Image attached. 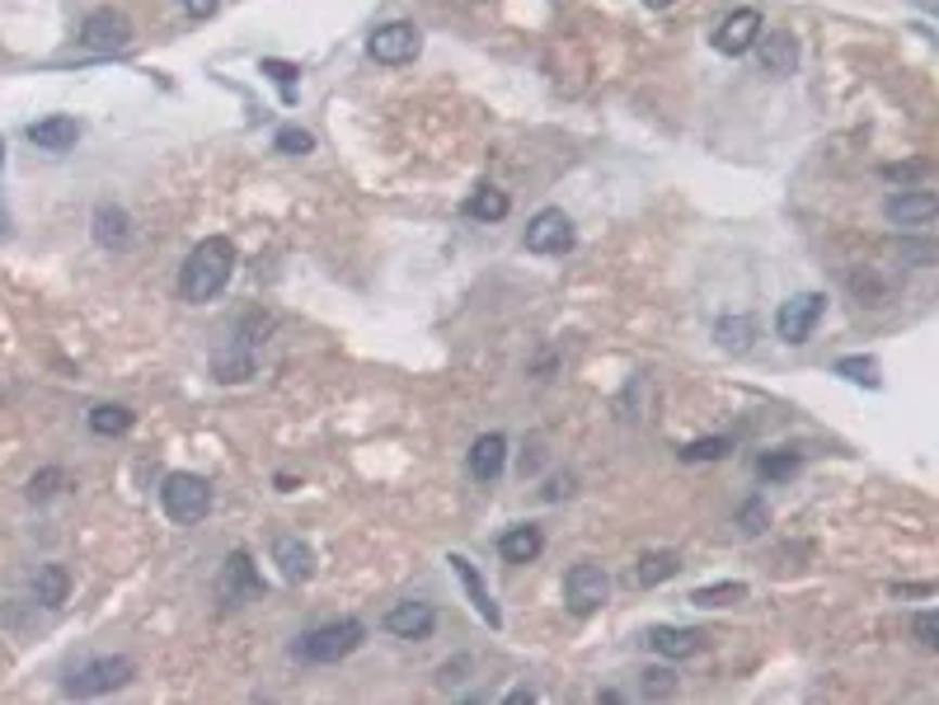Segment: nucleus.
<instances>
[{"label":"nucleus","instance_id":"1","mask_svg":"<svg viewBox=\"0 0 939 705\" xmlns=\"http://www.w3.org/2000/svg\"><path fill=\"white\" fill-rule=\"evenodd\" d=\"M235 273V245L226 235H207L189 249V259L179 268V296L189 306H207Z\"/></svg>","mask_w":939,"mask_h":705},{"label":"nucleus","instance_id":"2","mask_svg":"<svg viewBox=\"0 0 939 705\" xmlns=\"http://www.w3.org/2000/svg\"><path fill=\"white\" fill-rule=\"evenodd\" d=\"M160 503H165V517L179 522V527H193L211 513V485L203 475H189V471H175L165 475L160 485Z\"/></svg>","mask_w":939,"mask_h":705},{"label":"nucleus","instance_id":"3","mask_svg":"<svg viewBox=\"0 0 939 705\" xmlns=\"http://www.w3.org/2000/svg\"><path fill=\"white\" fill-rule=\"evenodd\" d=\"M362 640H366V626H362V620H352V616H344V620H330V626L310 630L306 640L296 644V658H306V663H338V658H348Z\"/></svg>","mask_w":939,"mask_h":705},{"label":"nucleus","instance_id":"4","mask_svg":"<svg viewBox=\"0 0 939 705\" xmlns=\"http://www.w3.org/2000/svg\"><path fill=\"white\" fill-rule=\"evenodd\" d=\"M137 677V663L127 658V654H108V658H94V663H85V668L70 677L66 682V696H104V691H118V687H127Z\"/></svg>","mask_w":939,"mask_h":705},{"label":"nucleus","instance_id":"5","mask_svg":"<svg viewBox=\"0 0 939 705\" xmlns=\"http://www.w3.org/2000/svg\"><path fill=\"white\" fill-rule=\"evenodd\" d=\"M822 310H827V296L822 292L789 296V302L775 310V334L785 338V344H808L813 330H818V320H822Z\"/></svg>","mask_w":939,"mask_h":705},{"label":"nucleus","instance_id":"6","mask_svg":"<svg viewBox=\"0 0 939 705\" xmlns=\"http://www.w3.org/2000/svg\"><path fill=\"white\" fill-rule=\"evenodd\" d=\"M606 598H610V574L602 564H574L564 574V602L574 616H592Z\"/></svg>","mask_w":939,"mask_h":705},{"label":"nucleus","instance_id":"7","mask_svg":"<svg viewBox=\"0 0 939 705\" xmlns=\"http://www.w3.org/2000/svg\"><path fill=\"white\" fill-rule=\"evenodd\" d=\"M366 52H372L381 66H404V62H414V56L423 52V34L409 20H390V24H381L372 34Z\"/></svg>","mask_w":939,"mask_h":705},{"label":"nucleus","instance_id":"8","mask_svg":"<svg viewBox=\"0 0 939 705\" xmlns=\"http://www.w3.org/2000/svg\"><path fill=\"white\" fill-rule=\"evenodd\" d=\"M526 249L531 254H568L574 249V221L564 217L559 207H545V211H536L531 221H526Z\"/></svg>","mask_w":939,"mask_h":705},{"label":"nucleus","instance_id":"9","mask_svg":"<svg viewBox=\"0 0 939 705\" xmlns=\"http://www.w3.org/2000/svg\"><path fill=\"white\" fill-rule=\"evenodd\" d=\"M80 42L94 52H123L127 42H132V24H127V14H118V10H94L90 20L80 24Z\"/></svg>","mask_w":939,"mask_h":705},{"label":"nucleus","instance_id":"10","mask_svg":"<svg viewBox=\"0 0 939 705\" xmlns=\"http://www.w3.org/2000/svg\"><path fill=\"white\" fill-rule=\"evenodd\" d=\"M884 211H888V221H892V226H902V231H921V226H930V221H935L939 197H935L930 189H916V193H892L888 203H884Z\"/></svg>","mask_w":939,"mask_h":705},{"label":"nucleus","instance_id":"11","mask_svg":"<svg viewBox=\"0 0 939 705\" xmlns=\"http://www.w3.org/2000/svg\"><path fill=\"white\" fill-rule=\"evenodd\" d=\"M751 48H757V62H761L766 76H789V70L799 66V42H794L789 28H775V34L761 28Z\"/></svg>","mask_w":939,"mask_h":705},{"label":"nucleus","instance_id":"12","mask_svg":"<svg viewBox=\"0 0 939 705\" xmlns=\"http://www.w3.org/2000/svg\"><path fill=\"white\" fill-rule=\"evenodd\" d=\"M433 626H437L433 602H395L386 612V630L400 634V640H428Z\"/></svg>","mask_w":939,"mask_h":705},{"label":"nucleus","instance_id":"13","mask_svg":"<svg viewBox=\"0 0 939 705\" xmlns=\"http://www.w3.org/2000/svg\"><path fill=\"white\" fill-rule=\"evenodd\" d=\"M757 34H761V14H757V10H733L729 20L719 24L715 48H719L723 56H743V52H751Z\"/></svg>","mask_w":939,"mask_h":705},{"label":"nucleus","instance_id":"14","mask_svg":"<svg viewBox=\"0 0 939 705\" xmlns=\"http://www.w3.org/2000/svg\"><path fill=\"white\" fill-rule=\"evenodd\" d=\"M653 654L658 658H691V654H700V644H705V634L695 630V626H653L648 630V640H644Z\"/></svg>","mask_w":939,"mask_h":705},{"label":"nucleus","instance_id":"15","mask_svg":"<svg viewBox=\"0 0 939 705\" xmlns=\"http://www.w3.org/2000/svg\"><path fill=\"white\" fill-rule=\"evenodd\" d=\"M259 592H263V578L254 574V564H249L245 550H235L231 564H226V574H221V602L240 606V602L259 598Z\"/></svg>","mask_w":939,"mask_h":705},{"label":"nucleus","instance_id":"16","mask_svg":"<svg viewBox=\"0 0 939 705\" xmlns=\"http://www.w3.org/2000/svg\"><path fill=\"white\" fill-rule=\"evenodd\" d=\"M503 465H507V437L503 433L475 437V447H470V475H475L479 485H493V479L503 475Z\"/></svg>","mask_w":939,"mask_h":705},{"label":"nucleus","instance_id":"17","mask_svg":"<svg viewBox=\"0 0 939 705\" xmlns=\"http://www.w3.org/2000/svg\"><path fill=\"white\" fill-rule=\"evenodd\" d=\"M28 141H34L38 151H70L80 141V123L70 118V113H52V118L28 127Z\"/></svg>","mask_w":939,"mask_h":705},{"label":"nucleus","instance_id":"18","mask_svg":"<svg viewBox=\"0 0 939 705\" xmlns=\"http://www.w3.org/2000/svg\"><path fill=\"white\" fill-rule=\"evenodd\" d=\"M273 560H278L282 578H292V584H301V578L316 574V550H310L301 536H278V541H273Z\"/></svg>","mask_w":939,"mask_h":705},{"label":"nucleus","instance_id":"19","mask_svg":"<svg viewBox=\"0 0 939 705\" xmlns=\"http://www.w3.org/2000/svg\"><path fill=\"white\" fill-rule=\"evenodd\" d=\"M451 574H456V578H461V584H465V592H470V602H475V612H479L484 620H489V626H493V630H498V626H503V612H498V602L489 598V588H484V578L475 574V564H470L465 555H451Z\"/></svg>","mask_w":939,"mask_h":705},{"label":"nucleus","instance_id":"20","mask_svg":"<svg viewBox=\"0 0 939 705\" xmlns=\"http://www.w3.org/2000/svg\"><path fill=\"white\" fill-rule=\"evenodd\" d=\"M94 240L104 249H123L127 240H132V217H127L123 207H113V203H99L94 207Z\"/></svg>","mask_w":939,"mask_h":705},{"label":"nucleus","instance_id":"21","mask_svg":"<svg viewBox=\"0 0 939 705\" xmlns=\"http://www.w3.org/2000/svg\"><path fill=\"white\" fill-rule=\"evenodd\" d=\"M540 550H545L540 527H507L503 536H498V555H503L507 564H531Z\"/></svg>","mask_w":939,"mask_h":705},{"label":"nucleus","instance_id":"22","mask_svg":"<svg viewBox=\"0 0 939 705\" xmlns=\"http://www.w3.org/2000/svg\"><path fill=\"white\" fill-rule=\"evenodd\" d=\"M677 569H681L677 550H648V555L634 564V588H658L667 578H677Z\"/></svg>","mask_w":939,"mask_h":705},{"label":"nucleus","instance_id":"23","mask_svg":"<svg viewBox=\"0 0 939 705\" xmlns=\"http://www.w3.org/2000/svg\"><path fill=\"white\" fill-rule=\"evenodd\" d=\"M85 423H90V433H99V437H123L137 423V414L127 405H94Z\"/></svg>","mask_w":939,"mask_h":705},{"label":"nucleus","instance_id":"24","mask_svg":"<svg viewBox=\"0 0 939 705\" xmlns=\"http://www.w3.org/2000/svg\"><path fill=\"white\" fill-rule=\"evenodd\" d=\"M70 592V574L62 569V564H42V569L34 574V598L42 606H62Z\"/></svg>","mask_w":939,"mask_h":705},{"label":"nucleus","instance_id":"25","mask_svg":"<svg viewBox=\"0 0 939 705\" xmlns=\"http://www.w3.org/2000/svg\"><path fill=\"white\" fill-rule=\"evenodd\" d=\"M507 193H498V189H475L465 197V217H475V221H503L507 217Z\"/></svg>","mask_w":939,"mask_h":705},{"label":"nucleus","instance_id":"26","mask_svg":"<svg viewBox=\"0 0 939 705\" xmlns=\"http://www.w3.org/2000/svg\"><path fill=\"white\" fill-rule=\"evenodd\" d=\"M836 376L856 381V386H870V390L884 381V376H878V358H841V362H836Z\"/></svg>","mask_w":939,"mask_h":705},{"label":"nucleus","instance_id":"27","mask_svg":"<svg viewBox=\"0 0 939 705\" xmlns=\"http://www.w3.org/2000/svg\"><path fill=\"white\" fill-rule=\"evenodd\" d=\"M719 338L729 348H747L751 338H757V320H751V316H723L719 320Z\"/></svg>","mask_w":939,"mask_h":705},{"label":"nucleus","instance_id":"28","mask_svg":"<svg viewBox=\"0 0 939 705\" xmlns=\"http://www.w3.org/2000/svg\"><path fill=\"white\" fill-rule=\"evenodd\" d=\"M737 598H747L743 584H715V588H695V592H691L695 606H729V602H737Z\"/></svg>","mask_w":939,"mask_h":705},{"label":"nucleus","instance_id":"29","mask_svg":"<svg viewBox=\"0 0 939 705\" xmlns=\"http://www.w3.org/2000/svg\"><path fill=\"white\" fill-rule=\"evenodd\" d=\"M757 471H761V479H789L799 471V457H794V451H766L757 461Z\"/></svg>","mask_w":939,"mask_h":705},{"label":"nucleus","instance_id":"30","mask_svg":"<svg viewBox=\"0 0 939 705\" xmlns=\"http://www.w3.org/2000/svg\"><path fill=\"white\" fill-rule=\"evenodd\" d=\"M681 457L686 461H719V457H729V437H695Z\"/></svg>","mask_w":939,"mask_h":705},{"label":"nucleus","instance_id":"31","mask_svg":"<svg viewBox=\"0 0 939 705\" xmlns=\"http://www.w3.org/2000/svg\"><path fill=\"white\" fill-rule=\"evenodd\" d=\"M273 146H278L282 155H306L310 146H316V137L301 132V127H282V132L273 137Z\"/></svg>","mask_w":939,"mask_h":705},{"label":"nucleus","instance_id":"32","mask_svg":"<svg viewBox=\"0 0 939 705\" xmlns=\"http://www.w3.org/2000/svg\"><path fill=\"white\" fill-rule=\"evenodd\" d=\"M912 634H916L921 649H939V612H921L912 620Z\"/></svg>","mask_w":939,"mask_h":705},{"label":"nucleus","instance_id":"33","mask_svg":"<svg viewBox=\"0 0 939 705\" xmlns=\"http://www.w3.org/2000/svg\"><path fill=\"white\" fill-rule=\"evenodd\" d=\"M677 691V677L667 668H648L644 672V696H672Z\"/></svg>","mask_w":939,"mask_h":705},{"label":"nucleus","instance_id":"34","mask_svg":"<svg viewBox=\"0 0 939 705\" xmlns=\"http://www.w3.org/2000/svg\"><path fill=\"white\" fill-rule=\"evenodd\" d=\"M737 522H743V531H766V522H771V513H766L761 499L743 503V513H737Z\"/></svg>","mask_w":939,"mask_h":705},{"label":"nucleus","instance_id":"35","mask_svg":"<svg viewBox=\"0 0 939 705\" xmlns=\"http://www.w3.org/2000/svg\"><path fill=\"white\" fill-rule=\"evenodd\" d=\"M263 70H268V76H273L278 85H282V94L292 99V80H296V66H292V62H273V56H268V62H263Z\"/></svg>","mask_w":939,"mask_h":705},{"label":"nucleus","instance_id":"36","mask_svg":"<svg viewBox=\"0 0 939 705\" xmlns=\"http://www.w3.org/2000/svg\"><path fill=\"white\" fill-rule=\"evenodd\" d=\"M56 485H62V471H42L28 485V499H48V493H56Z\"/></svg>","mask_w":939,"mask_h":705},{"label":"nucleus","instance_id":"37","mask_svg":"<svg viewBox=\"0 0 939 705\" xmlns=\"http://www.w3.org/2000/svg\"><path fill=\"white\" fill-rule=\"evenodd\" d=\"M884 175H888V179H916V175H926V165H921V161H916V165H888Z\"/></svg>","mask_w":939,"mask_h":705},{"label":"nucleus","instance_id":"38","mask_svg":"<svg viewBox=\"0 0 939 705\" xmlns=\"http://www.w3.org/2000/svg\"><path fill=\"white\" fill-rule=\"evenodd\" d=\"M179 5H183V10H189V14H193V20H207V14H211V10H217V0H179Z\"/></svg>","mask_w":939,"mask_h":705},{"label":"nucleus","instance_id":"39","mask_svg":"<svg viewBox=\"0 0 939 705\" xmlns=\"http://www.w3.org/2000/svg\"><path fill=\"white\" fill-rule=\"evenodd\" d=\"M644 5H653V10H667V5H672V0H644Z\"/></svg>","mask_w":939,"mask_h":705},{"label":"nucleus","instance_id":"40","mask_svg":"<svg viewBox=\"0 0 939 705\" xmlns=\"http://www.w3.org/2000/svg\"><path fill=\"white\" fill-rule=\"evenodd\" d=\"M0 165H5V141H0Z\"/></svg>","mask_w":939,"mask_h":705},{"label":"nucleus","instance_id":"41","mask_svg":"<svg viewBox=\"0 0 939 705\" xmlns=\"http://www.w3.org/2000/svg\"><path fill=\"white\" fill-rule=\"evenodd\" d=\"M0 217H5V207H0ZM0 231H5V226H0Z\"/></svg>","mask_w":939,"mask_h":705}]
</instances>
